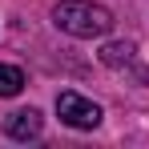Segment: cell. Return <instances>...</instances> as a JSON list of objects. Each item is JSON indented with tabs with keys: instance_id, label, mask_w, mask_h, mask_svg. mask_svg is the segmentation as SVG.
Here are the masks:
<instances>
[{
	"instance_id": "4",
	"label": "cell",
	"mask_w": 149,
	"mask_h": 149,
	"mask_svg": "<svg viewBox=\"0 0 149 149\" xmlns=\"http://www.w3.org/2000/svg\"><path fill=\"white\" fill-rule=\"evenodd\" d=\"M133 61V45L129 40H109L105 49H101V65H109V69H121Z\"/></svg>"
},
{
	"instance_id": "1",
	"label": "cell",
	"mask_w": 149,
	"mask_h": 149,
	"mask_svg": "<svg viewBox=\"0 0 149 149\" xmlns=\"http://www.w3.org/2000/svg\"><path fill=\"white\" fill-rule=\"evenodd\" d=\"M52 24L69 36L93 40V36H105L113 28V12L101 8V4H89V0H61L52 8Z\"/></svg>"
},
{
	"instance_id": "5",
	"label": "cell",
	"mask_w": 149,
	"mask_h": 149,
	"mask_svg": "<svg viewBox=\"0 0 149 149\" xmlns=\"http://www.w3.org/2000/svg\"><path fill=\"white\" fill-rule=\"evenodd\" d=\"M24 89V73L16 65H0V97H16Z\"/></svg>"
},
{
	"instance_id": "2",
	"label": "cell",
	"mask_w": 149,
	"mask_h": 149,
	"mask_svg": "<svg viewBox=\"0 0 149 149\" xmlns=\"http://www.w3.org/2000/svg\"><path fill=\"white\" fill-rule=\"evenodd\" d=\"M56 117L69 125V129H97L101 125V105L89 97H81V93H61L56 97Z\"/></svg>"
},
{
	"instance_id": "3",
	"label": "cell",
	"mask_w": 149,
	"mask_h": 149,
	"mask_svg": "<svg viewBox=\"0 0 149 149\" xmlns=\"http://www.w3.org/2000/svg\"><path fill=\"white\" fill-rule=\"evenodd\" d=\"M4 133H8L12 141H36V137L45 133V117H40L36 109H16V113L4 117Z\"/></svg>"
}]
</instances>
